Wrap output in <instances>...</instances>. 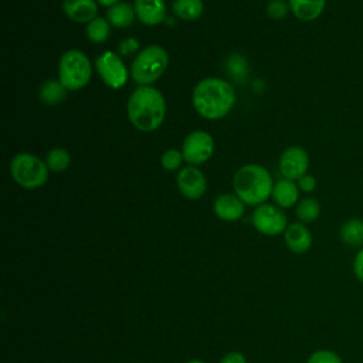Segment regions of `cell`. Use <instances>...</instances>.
Returning <instances> with one entry per match:
<instances>
[{
	"instance_id": "cell-5",
	"label": "cell",
	"mask_w": 363,
	"mask_h": 363,
	"mask_svg": "<svg viewBox=\"0 0 363 363\" xmlns=\"http://www.w3.org/2000/svg\"><path fill=\"white\" fill-rule=\"evenodd\" d=\"M92 77L91 61L85 52L72 48L65 51L58 62V81L67 91H78L88 85Z\"/></svg>"
},
{
	"instance_id": "cell-4",
	"label": "cell",
	"mask_w": 363,
	"mask_h": 363,
	"mask_svg": "<svg viewBox=\"0 0 363 363\" xmlns=\"http://www.w3.org/2000/svg\"><path fill=\"white\" fill-rule=\"evenodd\" d=\"M169 65L167 51L152 44L139 51L130 65V77L139 85H150L157 81Z\"/></svg>"
},
{
	"instance_id": "cell-19",
	"label": "cell",
	"mask_w": 363,
	"mask_h": 363,
	"mask_svg": "<svg viewBox=\"0 0 363 363\" xmlns=\"http://www.w3.org/2000/svg\"><path fill=\"white\" fill-rule=\"evenodd\" d=\"M339 237L343 244L353 248L363 247V220L362 218H349L346 220L339 230Z\"/></svg>"
},
{
	"instance_id": "cell-33",
	"label": "cell",
	"mask_w": 363,
	"mask_h": 363,
	"mask_svg": "<svg viewBox=\"0 0 363 363\" xmlns=\"http://www.w3.org/2000/svg\"><path fill=\"white\" fill-rule=\"evenodd\" d=\"M187 363H204V362H201V360H190Z\"/></svg>"
},
{
	"instance_id": "cell-3",
	"label": "cell",
	"mask_w": 363,
	"mask_h": 363,
	"mask_svg": "<svg viewBox=\"0 0 363 363\" xmlns=\"http://www.w3.org/2000/svg\"><path fill=\"white\" fill-rule=\"evenodd\" d=\"M235 194L248 206L264 204L272 194L274 183L269 172L261 164L241 166L233 179Z\"/></svg>"
},
{
	"instance_id": "cell-12",
	"label": "cell",
	"mask_w": 363,
	"mask_h": 363,
	"mask_svg": "<svg viewBox=\"0 0 363 363\" xmlns=\"http://www.w3.org/2000/svg\"><path fill=\"white\" fill-rule=\"evenodd\" d=\"M136 18L145 26H157L164 21L167 9L164 0H135Z\"/></svg>"
},
{
	"instance_id": "cell-31",
	"label": "cell",
	"mask_w": 363,
	"mask_h": 363,
	"mask_svg": "<svg viewBox=\"0 0 363 363\" xmlns=\"http://www.w3.org/2000/svg\"><path fill=\"white\" fill-rule=\"evenodd\" d=\"M220 363H247V360L240 352H230L221 359Z\"/></svg>"
},
{
	"instance_id": "cell-1",
	"label": "cell",
	"mask_w": 363,
	"mask_h": 363,
	"mask_svg": "<svg viewBox=\"0 0 363 363\" xmlns=\"http://www.w3.org/2000/svg\"><path fill=\"white\" fill-rule=\"evenodd\" d=\"M196 112L208 121L224 118L235 104V91L230 82L217 77H207L197 82L191 95Z\"/></svg>"
},
{
	"instance_id": "cell-2",
	"label": "cell",
	"mask_w": 363,
	"mask_h": 363,
	"mask_svg": "<svg viewBox=\"0 0 363 363\" xmlns=\"http://www.w3.org/2000/svg\"><path fill=\"white\" fill-rule=\"evenodd\" d=\"M128 118L142 132L156 130L166 116V101L163 94L150 85H139L128 99Z\"/></svg>"
},
{
	"instance_id": "cell-30",
	"label": "cell",
	"mask_w": 363,
	"mask_h": 363,
	"mask_svg": "<svg viewBox=\"0 0 363 363\" xmlns=\"http://www.w3.org/2000/svg\"><path fill=\"white\" fill-rule=\"evenodd\" d=\"M352 268H353V274L357 278V281H360L363 284V247L359 248L357 252L354 254Z\"/></svg>"
},
{
	"instance_id": "cell-18",
	"label": "cell",
	"mask_w": 363,
	"mask_h": 363,
	"mask_svg": "<svg viewBox=\"0 0 363 363\" xmlns=\"http://www.w3.org/2000/svg\"><path fill=\"white\" fill-rule=\"evenodd\" d=\"M136 18L135 7L128 1H119L111 7H108L106 11V20L111 23V26L116 28H126L129 27Z\"/></svg>"
},
{
	"instance_id": "cell-23",
	"label": "cell",
	"mask_w": 363,
	"mask_h": 363,
	"mask_svg": "<svg viewBox=\"0 0 363 363\" xmlns=\"http://www.w3.org/2000/svg\"><path fill=\"white\" fill-rule=\"evenodd\" d=\"M65 92L67 89L62 86L60 81L48 79L40 88V98L43 102L48 105H55L65 98Z\"/></svg>"
},
{
	"instance_id": "cell-25",
	"label": "cell",
	"mask_w": 363,
	"mask_h": 363,
	"mask_svg": "<svg viewBox=\"0 0 363 363\" xmlns=\"http://www.w3.org/2000/svg\"><path fill=\"white\" fill-rule=\"evenodd\" d=\"M183 155H182V150H177V149H167L163 152L162 157H160V163L163 166V169L172 172V170H176L182 166V162H183Z\"/></svg>"
},
{
	"instance_id": "cell-15",
	"label": "cell",
	"mask_w": 363,
	"mask_h": 363,
	"mask_svg": "<svg viewBox=\"0 0 363 363\" xmlns=\"http://www.w3.org/2000/svg\"><path fill=\"white\" fill-rule=\"evenodd\" d=\"M62 10L65 16L75 23H89L98 17L96 0H64Z\"/></svg>"
},
{
	"instance_id": "cell-10",
	"label": "cell",
	"mask_w": 363,
	"mask_h": 363,
	"mask_svg": "<svg viewBox=\"0 0 363 363\" xmlns=\"http://www.w3.org/2000/svg\"><path fill=\"white\" fill-rule=\"evenodd\" d=\"M309 169V155L301 146L286 147L279 157V172L284 179L299 180L308 173Z\"/></svg>"
},
{
	"instance_id": "cell-16",
	"label": "cell",
	"mask_w": 363,
	"mask_h": 363,
	"mask_svg": "<svg viewBox=\"0 0 363 363\" xmlns=\"http://www.w3.org/2000/svg\"><path fill=\"white\" fill-rule=\"evenodd\" d=\"M299 187L296 182L282 179L274 184L272 189V200L281 208H289L299 201Z\"/></svg>"
},
{
	"instance_id": "cell-24",
	"label": "cell",
	"mask_w": 363,
	"mask_h": 363,
	"mask_svg": "<svg viewBox=\"0 0 363 363\" xmlns=\"http://www.w3.org/2000/svg\"><path fill=\"white\" fill-rule=\"evenodd\" d=\"M45 164L48 167V170L54 172V173H60L64 172L69 167L71 164V155L67 149L64 147H54L47 153L45 157Z\"/></svg>"
},
{
	"instance_id": "cell-28",
	"label": "cell",
	"mask_w": 363,
	"mask_h": 363,
	"mask_svg": "<svg viewBox=\"0 0 363 363\" xmlns=\"http://www.w3.org/2000/svg\"><path fill=\"white\" fill-rule=\"evenodd\" d=\"M139 50V43L136 38L133 37H128L125 40H122L118 45V51L121 55H125V57H129V55H133L136 51Z\"/></svg>"
},
{
	"instance_id": "cell-29",
	"label": "cell",
	"mask_w": 363,
	"mask_h": 363,
	"mask_svg": "<svg viewBox=\"0 0 363 363\" xmlns=\"http://www.w3.org/2000/svg\"><path fill=\"white\" fill-rule=\"evenodd\" d=\"M296 184H298V187H299L301 191H303V193H312V191L316 189L318 182H316V179H315L312 174L306 173V174L302 176L299 180H296Z\"/></svg>"
},
{
	"instance_id": "cell-26",
	"label": "cell",
	"mask_w": 363,
	"mask_h": 363,
	"mask_svg": "<svg viewBox=\"0 0 363 363\" xmlns=\"http://www.w3.org/2000/svg\"><path fill=\"white\" fill-rule=\"evenodd\" d=\"M291 11L289 1L285 0H271L267 4V16L272 20H282Z\"/></svg>"
},
{
	"instance_id": "cell-8",
	"label": "cell",
	"mask_w": 363,
	"mask_h": 363,
	"mask_svg": "<svg viewBox=\"0 0 363 363\" xmlns=\"http://www.w3.org/2000/svg\"><path fill=\"white\" fill-rule=\"evenodd\" d=\"M214 153V139L204 130H193L189 133L182 145V155L184 162L190 166L207 162Z\"/></svg>"
},
{
	"instance_id": "cell-11",
	"label": "cell",
	"mask_w": 363,
	"mask_h": 363,
	"mask_svg": "<svg viewBox=\"0 0 363 363\" xmlns=\"http://www.w3.org/2000/svg\"><path fill=\"white\" fill-rule=\"evenodd\" d=\"M179 191L190 200L200 199L207 189L206 176L200 169L196 166H186L183 167L176 177Z\"/></svg>"
},
{
	"instance_id": "cell-17",
	"label": "cell",
	"mask_w": 363,
	"mask_h": 363,
	"mask_svg": "<svg viewBox=\"0 0 363 363\" xmlns=\"http://www.w3.org/2000/svg\"><path fill=\"white\" fill-rule=\"evenodd\" d=\"M291 13L301 21L318 20L326 7V0H289Z\"/></svg>"
},
{
	"instance_id": "cell-9",
	"label": "cell",
	"mask_w": 363,
	"mask_h": 363,
	"mask_svg": "<svg viewBox=\"0 0 363 363\" xmlns=\"http://www.w3.org/2000/svg\"><path fill=\"white\" fill-rule=\"evenodd\" d=\"M252 224L261 234L278 235L286 230L288 220L281 207L264 203L254 210Z\"/></svg>"
},
{
	"instance_id": "cell-22",
	"label": "cell",
	"mask_w": 363,
	"mask_h": 363,
	"mask_svg": "<svg viewBox=\"0 0 363 363\" xmlns=\"http://www.w3.org/2000/svg\"><path fill=\"white\" fill-rule=\"evenodd\" d=\"M111 27L112 26L106 18L96 17L86 24L85 34L89 41H92L95 44H101L108 40V37L111 34Z\"/></svg>"
},
{
	"instance_id": "cell-32",
	"label": "cell",
	"mask_w": 363,
	"mask_h": 363,
	"mask_svg": "<svg viewBox=\"0 0 363 363\" xmlns=\"http://www.w3.org/2000/svg\"><path fill=\"white\" fill-rule=\"evenodd\" d=\"M96 1H98V4L111 7V6H113V4H116V3H119V1H122V0H96Z\"/></svg>"
},
{
	"instance_id": "cell-6",
	"label": "cell",
	"mask_w": 363,
	"mask_h": 363,
	"mask_svg": "<svg viewBox=\"0 0 363 363\" xmlns=\"http://www.w3.org/2000/svg\"><path fill=\"white\" fill-rule=\"evenodd\" d=\"M10 173L17 184L27 190L43 187L48 180V167L45 162L33 153H17L10 162Z\"/></svg>"
},
{
	"instance_id": "cell-21",
	"label": "cell",
	"mask_w": 363,
	"mask_h": 363,
	"mask_svg": "<svg viewBox=\"0 0 363 363\" xmlns=\"http://www.w3.org/2000/svg\"><path fill=\"white\" fill-rule=\"evenodd\" d=\"M295 214H296L298 220L303 224L313 223L320 216V204L313 197H305V199L298 201L296 208H295Z\"/></svg>"
},
{
	"instance_id": "cell-13",
	"label": "cell",
	"mask_w": 363,
	"mask_h": 363,
	"mask_svg": "<svg viewBox=\"0 0 363 363\" xmlns=\"http://www.w3.org/2000/svg\"><path fill=\"white\" fill-rule=\"evenodd\" d=\"M284 241L289 251L295 254H305L312 245V234L303 223L298 221L286 227L284 231Z\"/></svg>"
},
{
	"instance_id": "cell-7",
	"label": "cell",
	"mask_w": 363,
	"mask_h": 363,
	"mask_svg": "<svg viewBox=\"0 0 363 363\" xmlns=\"http://www.w3.org/2000/svg\"><path fill=\"white\" fill-rule=\"evenodd\" d=\"M95 68L105 85L112 89H121L129 78L126 65L113 51L102 52L95 61Z\"/></svg>"
},
{
	"instance_id": "cell-20",
	"label": "cell",
	"mask_w": 363,
	"mask_h": 363,
	"mask_svg": "<svg viewBox=\"0 0 363 363\" xmlns=\"http://www.w3.org/2000/svg\"><path fill=\"white\" fill-rule=\"evenodd\" d=\"M172 10L176 17L184 21L197 20L204 11L203 0H174Z\"/></svg>"
},
{
	"instance_id": "cell-14",
	"label": "cell",
	"mask_w": 363,
	"mask_h": 363,
	"mask_svg": "<svg viewBox=\"0 0 363 363\" xmlns=\"http://www.w3.org/2000/svg\"><path fill=\"white\" fill-rule=\"evenodd\" d=\"M213 208L218 218L224 221H237L242 217L245 204L237 194L225 193V194H220L216 199Z\"/></svg>"
},
{
	"instance_id": "cell-27",
	"label": "cell",
	"mask_w": 363,
	"mask_h": 363,
	"mask_svg": "<svg viewBox=\"0 0 363 363\" xmlns=\"http://www.w3.org/2000/svg\"><path fill=\"white\" fill-rule=\"evenodd\" d=\"M306 363H343L342 357L329 349H318L309 357Z\"/></svg>"
}]
</instances>
